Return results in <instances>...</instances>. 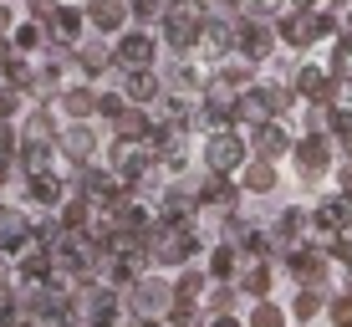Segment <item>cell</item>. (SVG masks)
Returning <instances> with one entry per match:
<instances>
[{
	"label": "cell",
	"instance_id": "11",
	"mask_svg": "<svg viewBox=\"0 0 352 327\" xmlns=\"http://www.w3.org/2000/svg\"><path fill=\"white\" fill-rule=\"evenodd\" d=\"M118 56H123V62L128 67H148L153 62V41H148V36H143V31H133V36H123V46H118Z\"/></svg>",
	"mask_w": 352,
	"mask_h": 327
},
{
	"label": "cell",
	"instance_id": "7",
	"mask_svg": "<svg viewBox=\"0 0 352 327\" xmlns=\"http://www.w3.org/2000/svg\"><path fill=\"white\" fill-rule=\"evenodd\" d=\"M204 159H210L214 174H230V169L245 164V143H240L235 133H220V138H210V154H204Z\"/></svg>",
	"mask_w": 352,
	"mask_h": 327
},
{
	"label": "cell",
	"instance_id": "1",
	"mask_svg": "<svg viewBox=\"0 0 352 327\" xmlns=\"http://www.w3.org/2000/svg\"><path fill=\"white\" fill-rule=\"evenodd\" d=\"M143 246H148L153 266H184L194 251V235H189V225H153Z\"/></svg>",
	"mask_w": 352,
	"mask_h": 327
},
{
	"label": "cell",
	"instance_id": "10",
	"mask_svg": "<svg viewBox=\"0 0 352 327\" xmlns=\"http://www.w3.org/2000/svg\"><path fill=\"white\" fill-rule=\"evenodd\" d=\"M327 312V292H317V286H301L296 297H291V317L296 322H311V317H322Z\"/></svg>",
	"mask_w": 352,
	"mask_h": 327
},
{
	"label": "cell",
	"instance_id": "8",
	"mask_svg": "<svg viewBox=\"0 0 352 327\" xmlns=\"http://www.w3.org/2000/svg\"><path fill=\"white\" fill-rule=\"evenodd\" d=\"M87 322H92V327H118V292H113V286H92V297H87Z\"/></svg>",
	"mask_w": 352,
	"mask_h": 327
},
{
	"label": "cell",
	"instance_id": "37",
	"mask_svg": "<svg viewBox=\"0 0 352 327\" xmlns=\"http://www.w3.org/2000/svg\"><path fill=\"white\" fill-rule=\"evenodd\" d=\"M138 327H164V322H138Z\"/></svg>",
	"mask_w": 352,
	"mask_h": 327
},
{
	"label": "cell",
	"instance_id": "9",
	"mask_svg": "<svg viewBox=\"0 0 352 327\" xmlns=\"http://www.w3.org/2000/svg\"><path fill=\"white\" fill-rule=\"evenodd\" d=\"M31 235H26V220L16 210H0V251H26Z\"/></svg>",
	"mask_w": 352,
	"mask_h": 327
},
{
	"label": "cell",
	"instance_id": "14",
	"mask_svg": "<svg viewBox=\"0 0 352 327\" xmlns=\"http://www.w3.org/2000/svg\"><path fill=\"white\" fill-rule=\"evenodd\" d=\"M240 292H250L256 302H265V292H271V266H265V261H256L245 276H240Z\"/></svg>",
	"mask_w": 352,
	"mask_h": 327
},
{
	"label": "cell",
	"instance_id": "18",
	"mask_svg": "<svg viewBox=\"0 0 352 327\" xmlns=\"http://www.w3.org/2000/svg\"><path fill=\"white\" fill-rule=\"evenodd\" d=\"M245 327H286V312L276 307V302H256V312H250Z\"/></svg>",
	"mask_w": 352,
	"mask_h": 327
},
{
	"label": "cell",
	"instance_id": "31",
	"mask_svg": "<svg viewBox=\"0 0 352 327\" xmlns=\"http://www.w3.org/2000/svg\"><path fill=\"white\" fill-rule=\"evenodd\" d=\"M230 302H235V292H230V286H220V292H210V307H214V312H220V317H225V312H230Z\"/></svg>",
	"mask_w": 352,
	"mask_h": 327
},
{
	"label": "cell",
	"instance_id": "27",
	"mask_svg": "<svg viewBox=\"0 0 352 327\" xmlns=\"http://www.w3.org/2000/svg\"><path fill=\"white\" fill-rule=\"evenodd\" d=\"M67 107H72V113L82 118V113H92V107H97V98H92V92H82V87H77V92H67Z\"/></svg>",
	"mask_w": 352,
	"mask_h": 327
},
{
	"label": "cell",
	"instance_id": "6",
	"mask_svg": "<svg viewBox=\"0 0 352 327\" xmlns=\"http://www.w3.org/2000/svg\"><path fill=\"white\" fill-rule=\"evenodd\" d=\"M296 92H301V98H311V103H332L337 98V77L327 67H301L296 72Z\"/></svg>",
	"mask_w": 352,
	"mask_h": 327
},
{
	"label": "cell",
	"instance_id": "21",
	"mask_svg": "<svg viewBox=\"0 0 352 327\" xmlns=\"http://www.w3.org/2000/svg\"><path fill=\"white\" fill-rule=\"evenodd\" d=\"M92 21H97V26H107V31H113L118 21H123V0H97V6H92Z\"/></svg>",
	"mask_w": 352,
	"mask_h": 327
},
{
	"label": "cell",
	"instance_id": "3",
	"mask_svg": "<svg viewBox=\"0 0 352 327\" xmlns=\"http://www.w3.org/2000/svg\"><path fill=\"white\" fill-rule=\"evenodd\" d=\"M327 31H337V21L327 16V10H286L281 16V41L286 46H311V41H322Z\"/></svg>",
	"mask_w": 352,
	"mask_h": 327
},
{
	"label": "cell",
	"instance_id": "29",
	"mask_svg": "<svg viewBox=\"0 0 352 327\" xmlns=\"http://www.w3.org/2000/svg\"><path fill=\"white\" fill-rule=\"evenodd\" d=\"M82 62H87V72H102V67H107V46H87V52H82Z\"/></svg>",
	"mask_w": 352,
	"mask_h": 327
},
{
	"label": "cell",
	"instance_id": "23",
	"mask_svg": "<svg viewBox=\"0 0 352 327\" xmlns=\"http://www.w3.org/2000/svg\"><path fill=\"white\" fill-rule=\"evenodd\" d=\"M62 149L72 154V159H87V154H92V133L87 128H72L67 138H62Z\"/></svg>",
	"mask_w": 352,
	"mask_h": 327
},
{
	"label": "cell",
	"instance_id": "36",
	"mask_svg": "<svg viewBox=\"0 0 352 327\" xmlns=\"http://www.w3.org/2000/svg\"><path fill=\"white\" fill-rule=\"evenodd\" d=\"M0 292H6V261H0Z\"/></svg>",
	"mask_w": 352,
	"mask_h": 327
},
{
	"label": "cell",
	"instance_id": "16",
	"mask_svg": "<svg viewBox=\"0 0 352 327\" xmlns=\"http://www.w3.org/2000/svg\"><path fill=\"white\" fill-rule=\"evenodd\" d=\"M271 41H276L271 26H245V56H250V62H261V56L271 52Z\"/></svg>",
	"mask_w": 352,
	"mask_h": 327
},
{
	"label": "cell",
	"instance_id": "19",
	"mask_svg": "<svg viewBox=\"0 0 352 327\" xmlns=\"http://www.w3.org/2000/svg\"><path fill=\"white\" fill-rule=\"evenodd\" d=\"M174 297L179 302H199L204 297V271H184V276H179V286H174Z\"/></svg>",
	"mask_w": 352,
	"mask_h": 327
},
{
	"label": "cell",
	"instance_id": "25",
	"mask_svg": "<svg viewBox=\"0 0 352 327\" xmlns=\"http://www.w3.org/2000/svg\"><path fill=\"white\" fill-rule=\"evenodd\" d=\"M128 98H138V103L153 98V77H148V72H133V77H128Z\"/></svg>",
	"mask_w": 352,
	"mask_h": 327
},
{
	"label": "cell",
	"instance_id": "32",
	"mask_svg": "<svg viewBox=\"0 0 352 327\" xmlns=\"http://www.w3.org/2000/svg\"><path fill=\"white\" fill-rule=\"evenodd\" d=\"M133 10L148 21V16H159V10H164V0H133Z\"/></svg>",
	"mask_w": 352,
	"mask_h": 327
},
{
	"label": "cell",
	"instance_id": "13",
	"mask_svg": "<svg viewBox=\"0 0 352 327\" xmlns=\"http://www.w3.org/2000/svg\"><path fill=\"white\" fill-rule=\"evenodd\" d=\"M168 36H174V46L199 41V16H194V10H174V16H168Z\"/></svg>",
	"mask_w": 352,
	"mask_h": 327
},
{
	"label": "cell",
	"instance_id": "12",
	"mask_svg": "<svg viewBox=\"0 0 352 327\" xmlns=\"http://www.w3.org/2000/svg\"><path fill=\"white\" fill-rule=\"evenodd\" d=\"M235 113L245 118V123H271V98L265 92H240V103H235Z\"/></svg>",
	"mask_w": 352,
	"mask_h": 327
},
{
	"label": "cell",
	"instance_id": "17",
	"mask_svg": "<svg viewBox=\"0 0 352 327\" xmlns=\"http://www.w3.org/2000/svg\"><path fill=\"white\" fill-rule=\"evenodd\" d=\"M271 184H276V169H271V159H261V164H250V169H245V189L265 195Z\"/></svg>",
	"mask_w": 352,
	"mask_h": 327
},
{
	"label": "cell",
	"instance_id": "28",
	"mask_svg": "<svg viewBox=\"0 0 352 327\" xmlns=\"http://www.w3.org/2000/svg\"><path fill=\"white\" fill-rule=\"evenodd\" d=\"M204 46H210V52H225L230 46V26H204Z\"/></svg>",
	"mask_w": 352,
	"mask_h": 327
},
{
	"label": "cell",
	"instance_id": "22",
	"mask_svg": "<svg viewBox=\"0 0 352 327\" xmlns=\"http://www.w3.org/2000/svg\"><path fill=\"white\" fill-rule=\"evenodd\" d=\"M235 266H240L235 246H220V251H214V256H210V271L220 276V282H225V276H235Z\"/></svg>",
	"mask_w": 352,
	"mask_h": 327
},
{
	"label": "cell",
	"instance_id": "35",
	"mask_svg": "<svg viewBox=\"0 0 352 327\" xmlns=\"http://www.w3.org/2000/svg\"><path fill=\"white\" fill-rule=\"evenodd\" d=\"M214 327H240V322H235V317H220V322H214Z\"/></svg>",
	"mask_w": 352,
	"mask_h": 327
},
{
	"label": "cell",
	"instance_id": "4",
	"mask_svg": "<svg viewBox=\"0 0 352 327\" xmlns=\"http://www.w3.org/2000/svg\"><path fill=\"white\" fill-rule=\"evenodd\" d=\"M291 271H296L301 286L327 292V282H332V256H327L322 246H296V251H291Z\"/></svg>",
	"mask_w": 352,
	"mask_h": 327
},
{
	"label": "cell",
	"instance_id": "20",
	"mask_svg": "<svg viewBox=\"0 0 352 327\" xmlns=\"http://www.w3.org/2000/svg\"><path fill=\"white\" fill-rule=\"evenodd\" d=\"M327 317H332V327H352V292L327 297Z\"/></svg>",
	"mask_w": 352,
	"mask_h": 327
},
{
	"label": "cell",
	"instance_id": "26",
	"mask_svg": "<svg viewBox=\"0 0 352 327\" xmlns=\"http://www.w3.org/2000/svg\"><path fill=\"white\" fill-rule=\"evenodd\" d=\"M62 220H67V230H82V220H87V200H72L62 210Z\"/></svg>",
	"mask_w": 352,
	"mask_h": 327
},
{
	"label": "cell",
	"instance_id": "5",
	"mask_svg": "<svg viewBox=\"0 0 352 327\" xmlns=\"http://www.w3.org/2000/svg\"><path fill=\"white\" fill-rule=\"evenodd\" d=\"M296 164L307 169V174L332 169V133H307V138L296 143Z\"/></svg>",
	"mask_w": 352,
	"mask_h": 327
},
{
	"label": "cell",
	"instance_id": "15",
	"mask_svg": "<svg viewBox=\"0 0 352 327\" xmlns=\"http://www.w3.org/2000/svg\"><path fill=\"white\" fill-rule=\"evenodd\" d=\"M286 149H296V143H291L286 138V128H276V123H265L261 128V154H265V159H281V154Z\"/></svg>",
	"mask_w": 352,
	"mask_h": 327
},
{
	"label": "cell",
	"instance_id": "24",
	"mask_svg": "<svg viewBox=\"0 0 352 327\" xmlns=\"http://www.w3.org/2000/svg\"><path fill=\"white\" fill-rule=\"evenodd\" d=\"M31 195L41 204H56V195H62V184H56L52 174H31Z\"/></svg>",
	"mask_w": 352,
	"mask_h": 327
},
{
	"label": "cell",
	"instance_id": "34",
	"mask_svg": "<svg viewBox=\"0 0 352 327\" xmlns=\"http://www.w3.org/2000/svg\"><path fill=\"white\" fill-rule=\"evenodd\" d=\"M6 143H10V128H6V123H0V149H6Z\"/></svg>",
	"mask_w": 352,
	"mask_h": 327
},
{
	"label": "cell",
	"instance_id": "30",
	"mask_svg": "<svg viewBox=\"0 0 352 327\" xmlns=\"http://www.w3.org/2000/svg\"><path fill=\"white\" fill-rule=\"evenodd\" d=\"M337 195H347V200H352V159L337 164Z\"/></svg>",
	"mask_w": 352,
	"mask_h": 327
},
{
	"label": "cell",
	"instance_id": "33",
	"mask_svg": "<svg viewBox=\"0 0 352 327\" xmlns=\"http://www.w3.org/2000/svg\"><path fill=\"white\" fill-rule=\"evenodd\" d=\"M56 31L72 36V31H77V16H72V10H56Z\"/></svg>",
	"mask_w": 352,
	"mask_h": 327
},
{
	"label": "cell",
	"instance_id": "2",
	"mask_svg": "<svg viewBox=\"0 0 352 327\" xmlns=\"http://www.w3.org/2000/svg\"><path fill=\"white\" fill-rule=\"evenodd\" d=\"M128 302H133V312H138V322H164L168 312H174V286L168 282H159V276H143V282H133V292H128Z\"/></svg>",
	"mask_w": 352,
	"mask_h": 327
}]
</instances>
